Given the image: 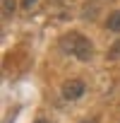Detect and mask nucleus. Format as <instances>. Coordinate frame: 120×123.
<instances>
[{
  "label": "nucleus",
  "mask_w": 120,
  "mask_h": 123,
  "mask_svg": "<svg viewBox=\"0 0 120 123\" xmlns=\"http://www.w3.org/2000/svg\"><path fill=\"white\" fill-rule=\"evenodd\" d=\"M60 48L65 53H70V55H75V58H79V60H89L94 55L91 41L84 34H79V31H70L65 36H60Z\"/></svg>",
  "instance_id": "f257e3e1"
},
{
  "label": "nucleus",
  "mask_w": 120,
  "mask_h": 123,
  "mask_svg": "<svg viewBox=\"0 0 120 123\" xmlns=\"http://www.w3.org/2000/svg\"><path fill=\"white\" fill-rule=\"evenodd\" d=\"M84 92H87V85L82 80H67L63 87H60V94H63L65 101H77Z\"/></svg>",
  "instance_id": "f03ea898"
},
{
  "label": "nucleus",
  "mask_w": 120,
  "mask_h": 123,
  "mask_svg": "<svg viewBox=\"0 0 120 123\" xmlns=\"http://www.w3.org/2000/svg\"><path fill=\"white\" fill-rule=\"evenodd\" d=\"M106 27H108L110 31H118V34H120V10H115V12H110V15H108Z\"/></svg>",
  "instance_id": "7ed1b4c3"
},
{
  "label": "nucleus",
  "mask_w": 120,
  "mask_h": 123,
  "mask_svg": "<svg viewBox=\"0 0 120 123\" xmlns=\"http://www.w3.org/2000/svg\"><path fill=\"white\" fill-rule=\"evenodd\" d=\"M15 10H17V0H3V17L5 19H10L15 15Z\"/></svg>",
  "instance_id": "20e7f679"
},
{
  "label": "nucleus",
  "mask_w": 120,
  "mask_h": 123,
  "mask_svg": "<svg viewBox=\"0 0 120 123\" xmlns=\"http://www.w3.org/2000/svg\"><path fill=\"white\" fill-rule=\"evenodd\" d=\"M36 7H38V0H22V10L24 12H31Z\"/></svg>",
  "instance_id": "39448f33"
},
{
  "label": "nucleus",
  "mask_w": 120,
  "mask_h": 123,
  "mask_svg": "<svg viewBox=\"0 0 120 123\" xmlns=\"http://www.w3.org/2000/svg\"><path fill=\"white\" fill-rule=\"evenodd\" d=\"M108 58H110V60H120V41H118V43L108 51Z\"/></svg>",
  "instance_id": "423d86ee"
},
{
  "label": "nucleus",
  "mask_w": 120,
  "mask_h": 123,
  "mask_svg": "<svg viewBox=\"0 0 120 123\" xmlns=\"http://www.w3.org/2000/svg\"><path fill=\"white\" fill-rule=\"evenodd\" d=\"M82 123H96V121H94V118H87V121H82Z\"/></svg>",
  "instance_id": "0eeeda50"
},
{
  "label": "nucleus",
  "mask_w": 120,
  "mask_h": 123,
  "mask_svg": "<svg viewBox=\"0 0 120 123\" xmlns=\"http://www.w3.org/2000/svg\"><path fill=\"white\" fill-rule=\"evenodd\" d=\"M36 123H50V121H36Z\"/></svg>",
  "instance_id": "6e6552de"
}]
</instances>
